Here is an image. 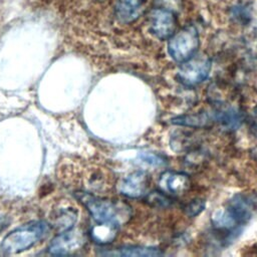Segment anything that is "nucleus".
<instances>
[{"label": "nucleus", "mask_w": 257, "mask_h": 257, "mask_svg": "<svg viewBox=\"0 0 257 257\" xmlns=\"http://www.w3.org/2000/svg\"><path fill=\"white\" fill-rule=\"evenodd\" d=\"M78 198L98 225L117 229L131 217V208L120 201L100 199L84 193Z\"/></svg>", "instance_id": "nucleus-1"}, {"label": "nucleus", "mask_w": 257, "mask_h": 257, "mask_svg": "<svg viewBox=\"0 0 257 257\" xmlns=\"http://www.w3.org/2000/svg\"><path fill=\"white\" fill-rule=\"evenodd\" d=\"M48 225L44 221H31L26 223L8 235L0 244V251L6 254H15L29 249L48 232Z\"/></svg>", "instance_id": "nucleus-2"}, {"label": "nucleus", "mask_w": 257, "mask_h": 257, "mask_svg": "<svg viewBox=\"0 0 257 257\" xmlns=\"http://www.w3.org/2000/svg\"><path fill=\"white\" fill-rule=\"evenodd\" d=\"M200 46L199 32L195 26L184 27L169 39L168 52L176 62H184L193 57Z\"/></svg>", "instance_id": "nucleus-3"}, {"label": "nucleus", "mask_w": 257, "mask_h": 257, "mask_svg": "<svg viewBox=\"0 0 257 257\" xmlns=\"http://www.w3.org/2000/svg\"><path fill=\"white\" fill-rule=\"evenodd\" d=\"M212 62L207 55H194L182 62L176 77L185 86H195L203 82L211 71Z\"/></svg>", "instance_id": "nucleus-4"}, {"label": "nucleus", "mask_w": 257, "mask_h": 257, "mask_svg": "<svg viewBox=\"0 0 257 257\" xmlns=\"http://www.w3.org/2000/svg\"><path fill=\"white\" fill-rule=\"evenodd\" d=\"M149 30L160 40L170 39L176 32L177 18L174 11L156 7L149 13Z\"/></svg>", "instance_id": "nucleus-5"}, {"label": "nucleus", "mask_w": 257, "mask_h": 257, "mask_svg": "<svg viewBox=\"0 0 257 257\" xmlns=\"http://www.w3.org/2000/svg\"><path fill=\"white\" fill-rule=\"evenodd\" d=\"M158 185L160 191L169 197H179L189 190L191 181L185 173L166 171L160 176Z\"/></svg>", "instance_id": "nucleus-6"}, {"label": "nucleus", "mask_w": 257, "mask_h": 257, "mask_svg": "<svg viewBox=\"0 0 257 257\" xmlns=\"http://www.w3.org/2000/svg\"><path fill=\"white\" fill-rule=\"evenodd\" d=\"M84 243L82 233L78 231H67L58 235L49 245L48 251L55 255L69 254L79 249Z\"/></svg>", "instance_id": "nucleus-7"}, {"label": "nucleus", "mask_w": 257, "mask_h": 257, "mask_svg": "<svg viewBox=\"0 0 257 257\" xmlns=\"http://www.w3.org/2000/svg\"><path fill=\"white\" fill-rule=\"evenodd\" d=\"M150 177L147 173L137 171L128 175L120 184L119 191L128 198H141L148 192Z\"/></svg>", "instance_id": "nucleus-8"}, {"label": "nucleus", "mask_w": 257, "mask_h": 257, "mask_svg": "<svg viewBox=\"0 0 257 257\" xmlns=\"http://www.w3.org/2000/svg\"><path fill=\"white\" fill-rule=\"evenodd\" d=\"M226 208L229 209V211L238 219L242 225H245L250 220L255 211L256 202L250 195L240 193L234 195L229 200Z\"/></svg>", "instance_id": "nucleus-9"}, {"label": "nucleus", "mask_w": 257, "mask_h": 257, "mask_svg": "<svg viewBox=\"0 0 257 257\" xmlns=\"http://www.w3.org/2000/svg\"><path fill=\"white\" fill-rule=\"evenodd\" d=\"M211 223L216 231L225 233L227 237H232L242 226L238 219L227 208L215 210L211 216Z\"/></svg>", "instance_id": "nucleus-10"}, {"label": "nucleus", "mask_w": 257, "mask_h": 257, "mask_svg": "<svg viewBox=\"0 0 257 257\" xmlns=\"http://www.w3.org/2000/svg\"><path fill=\"white\" fill-rule=\"evenodd\" d=\"M146 0H117L116 17L121 23L135 21L145 4Z\"/></svg>", "instance_id": "nucleus-11"}, {"label": "nucleus", "mask_w": 257, "mask_h": 257, "mask_svg": "<svg viewBox=\"0 0 257 257\" xmlns=\"http://www.w3.org/2000/svg\"><path fill=\"white\" fill-rule=\"evenodd\" d=\"M214 120L215 114L212 115L207 112H198L176 116L172 118V123L191 127H204L210 125Z\"/></svg>", "instance_id": "nucleus-12"}, {"label": "nucleus", "mask_w": 257, "mask_h": 257, "mask_svg": "<svg viewBox=\"0 0 257 257\" xmlns=\"http://www.w3.org/2000/svg\"><path fill=\"white\" fill-rule=\"evenodd\" d=\"M106 255L112 256H160L163 252L158 248L144 247V246H124L117 248L114 251H109L105 253Z\"/></svg>", "instance_id": "nucleus-13"}, {"label": "nucleus", "mask_w": 257, "mask_h": 257, "mask_svg": "<svg viewBox=\"0 0 257 257\" xmlns=\"http://www.w3.org/2000/svg\"><path fill=\"white\" fill-rule=\"evenodd\" d=\"M230 16L234 21L246 24L252 17V6L250 2H238L230 10Z\"/></svg>", "instance_id": "nucleus-14"}, {"label": "nucleus", "mask_w": 257, "mask_h": 257, "mask_svg": "<svg viewBox=\"0 0 257 257\" xmlns=\"http://www.w3.org/2000/svg\"><path fill=\"white\" fill-rule=\"evenodd\" d=\"M140 158L143 162L154 167H161L167 163L166 159L163 156L152 152H143L141 153Z\"/></svg>", "instance_id": "nucleus-15"}, {"label": "nucleus", "mask_w": 257, "mask_h": 257, "mask_svg": "<svg viewBox=\"0 0 257 257\" xmlns=\"http://www.w3.org/2000/svg\"><path fill=\"white\" fill-rule=\"evenodd\" d=\"M205 209V201L202 199L192 200L185 206V212L190 217H195L199 215Z\"/></svg>", "instance_id": "nucleus-16"}, {"label": "nucleus", "mask_w": 257, "mask_h": 257, "mask_svg": "<svg viewBox=\"0 0 257 257\" xmlns=\"http://www.w3.org/2000/svg\"><path fill=\"white\" fill-rule=\"evenodd\" d=\"M159 4V7L166 8L169 10H174L175 8H179L181 6V0H156Z\"/></svg>", "instance_id": "nucleus-17"}, {"label": "nucleus", "mask_w": 257, "mask_h": 257, "mask_svg": "<svg viewBox=\"0 0 257 257\" xmlns=\"http://www.w3.org/2000/svg\"><path fill=\"white\" fill-rule=\"evenodd\" d=\"M9 224V219L8 217L4 216V215H0V232L2 230H4Z\"/></svg>", "instance_id": "nucleus-18"}, {"label": "nucleus", "mask_w": 257, "mask_h": 257, "mask_svg": "<svg viewBox=\"0 0 257 257\" xmlns=\"http://www.w3.org/2000/svg\"><path fill=\"white\" fill-rule=\"evenodd\" d=\"M251 130H252V132L254 133V135L257 136V118L253 120L252 125H251Z\"/></svg>", "instance_id": "nucleus-19"}, {"label": "nucleus", "mask_w": 257, "mask_h": 257, "mask_svg": "<svg viewBox=\"0 0 257 257\" xmlns=\"http://www.w3.org/2000/svg\"><path fill=\"white\" fill-rule=\"evenodd\" d=\"M250 155H251V157H252L255 161H257V146L254 147V148L250 151Z\"/></svg>", "instance_id": "nucleus-20"}]
</instances>
